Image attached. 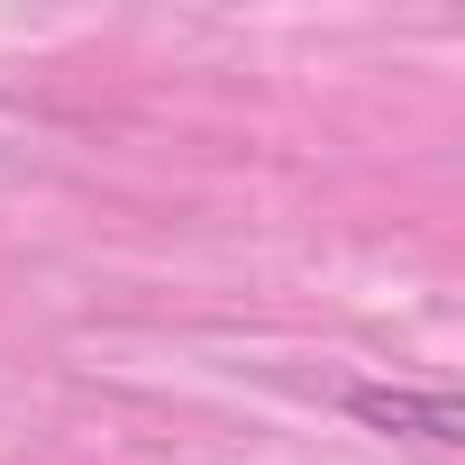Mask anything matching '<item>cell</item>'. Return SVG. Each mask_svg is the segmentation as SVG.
Wrapping results in <instances>:
<instances>
[{
  "label": "cell",
  "instance_id": "6da1fadb",
  "mask_svg": "<svg viewBox=\"0 0 465 465\" xmlns=\"http://www.w3.org/2000/svg\"><path fill=\"white\" fill-rule=\"evenodd\" d=\"M347 420L374 429V438H411L429 456L465 447V401L447 383H347Z\"/></svg>",
  "mask_w": 465,
  "mask_h": 465
}]
</instances>
